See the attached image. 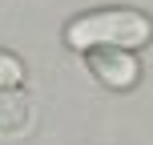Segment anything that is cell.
<instances>
[{"mask_svg":"<svg viewBox=\"0 0 153 145\" xmlns=\"http://www.w3.org/2000/svg\"><path fill=\"white\" fill-rule=\"evenodd\" d=\"M153 40V20L137 8H97L65 28V45L76 53L89 48H141Z\"/></svg>","mask_w":153,"mask_h":145,"instance_id":"obj_1","label":"cell"},{"mask_svg":"<svg viewBox=\"0 0 153 145\" xmlns=\"http://www.w3.org/2000/svg\"><path fill=\"white\" fill-rule=\"evenodd\" d=\"M85 57H89L93 77L109 89H133L141 81V65L129 48H89Z\"/></svg>","mask_w":153,"mask_h":145,"instance_id":"obj_2","label":"cell"},{"mask_svg":"<svg viewBox=\"0 0 153 145\" xmlns=\"http://www.w3.org/2000/svg\"><path fill=\"white\" fill-rule=\"evenodd\" d=\"M28 129V101L12 89H0V137H16Z\"/></svg>","mask_w":153,"mask_h":145,"instance_id":"obj_3","label":"cell"},{"mask_svg":"<svg viewBox=\"0 0 153 145\" xmlns=\"http://www.w3.org/2000/svg\"><path fill=\"white\" fill-rule=\"evenodd\" d=\"M24 85V65L12 53H0V89H20Z\"/></svg>","mask_w":153,"mask_h":145,"instance_id":"obj_4","label":"cell"}]
</instances>
